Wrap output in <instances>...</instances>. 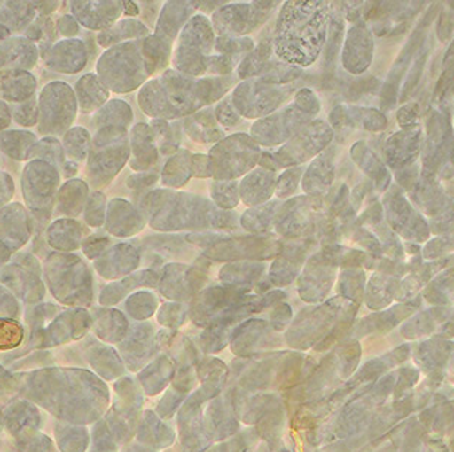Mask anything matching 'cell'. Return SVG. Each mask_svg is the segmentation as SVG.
Wrapping results in <instances>:
<instances>
[{"label":"cell","mask_w":454,"mask_h":452,"mask_svg":"<svg viewBox=\"0 0 454 452\" xmlns=\"http://www.w3.org/2000/svg\"><path fill=\"white\" fill-rule=\"evenodd\" d=\"M51 391L60 395L49 397L44 406L73 423H91L102 417L109 404V391L99 378L87 370H49Z\"/></svg>","instance_id":"cell-1"},{"label":"cell","mask_w":454,"mask_h":452,"mask_svg":"<svg viewBox=\"0 0 454 452\" xmlns=\"http://www.w3.org/2000/svg\"><path fill=\"white\" fill-rule=\"evenodd\" d=\"M301 357L293 353L278 355L253 360L237 376L234 391L240 394H259L266 391L290 389L299 379Z\"/></svg>","instance_id":"cell-2"},{"label":"cell","mask_w":454,"mask_h":452,"mask_svg":"<svg viewBox=\"0 0 454 452\" xmlns=\"http://www.w3.org/2000/svg\"><path fill=\"white\" fill-rule=\"evenodd\" d=\"M206 398L194 389L178 409V438L181 452H206L212 447V440L206 431Z\"/></svg>","instance_id":"cell-3"},{"label":"cell","mask_w":454,"mask_h":452,"mask_svg":"<svg viewBox=\"0 0 454 452\" xmlns=\"http://www.w3.org/2000/svg\"><path fill=\"white\" fill-rule=\"evenodd\" d=\"M205 425L212 442H223L240 432V420L237 417L231 388L206 401Z\"/></svg>","instance_id":"cell-4"},{"label":"cell","mask_w":454,"mask_h":452,"mask_svg":"<svg viewBox=\"0 0 454 452\" xmlns=\"http://www.w3.org/2000/svg\"><path fill=\"white\" fill-rule=\"evenodd\" d=\"M158 339L154 341L153 329L149 326H140L134 329L129 337L122 339L120 346L121 355L125 364L131 371H138L145 369L147 362L153 360L158 353Z\"/></svg>","instance_id":"cell-5"},{"label":"cell","mask_w":454,"mask_h":452,"mask_svg":"<svg viewBox=\"0 0 454 452\" xmlns=\"http://www.w3.org/2000/svg\"><path fill=\"white\" fill-rule=\"evenodd\" d=\"M231 351L237 357L250 359L262 351L279 347V341L270 333L265 322H252L239 329L230 341Z\"/></svg>","instance_id":"cell-6"},{"label":"cell","mask_w":454,"mask_h":452,"mask_svg":"<svg viewBox=\"0 0 454 452\" xmlns=\"http://www.w3.org/2000/svg\"><path fill=\"white\" fill-rule=\"evenodd\" d=\"M137 440L154 451H165L176 442V432L159 417L156 411L146 409L138 423Z\"/></svg>","instance_id":"cell-7"},{"label":"cell","mask_w":454,"mask_h":452,"mask_svg":"<svg viewBox=\"0 0 454 452\" xmlns=\"http://www.w3.org/2000/svg\"><path fill=\"white\" fill-rule=\"evenodd\" d=\"M176 371V362L169 355H158L142 371H138V382L146 395L154 397L169 388Z\"/></svg>","instance_id":"cell-8"},{"label":"cell","mask_w":454,"mask_h":452,"mask_svg":"<svg viewBox=\"0 0 454 452\" xmlns=\"http://www.w3.org/2000/svg\"><path fill=\"white\" fill-rule=\"evenodd\" d=\"M196 373H198V380L200 382L199 391L202 393L206 401L218 397L225 391L230 370L223 360L216 359V357H206L198 362Z\"/></svg>","instance_id":"cell-9"},{"label":"cell","mask_w":454,"mask_h":452,"mask_svg":"<svg viewBox=\"0 0 454 452\" xmlns=\"http://www.w3.org/2000/svg\"><path fill=\"white\" fill-rule=\"evenodd\" d=\"M87 362L95 369L96 373H99L105 379L112 380L120 378L124 373V362L118 357L116 351L109 347L95 346L91 347L87 353Z\"/></svg>","instance_id":"cell-10"},{"label":"cell","mask_w":454,"mask_h":452,"mask_svg":"<svg viewBox=\"0 0 454 452\" xmlns=\"http://www.w3.org/2000/svg\"><path fill=\"white\" fill-rule=\"evenodd\" d=\"M2 89H4V97L12 98V100H22L33 94L35 89V82L31 75L24 73L8 74L2 80Z\"/></svg>","instance_id":"cell-11"},{"label":"cell","mask_w":454,"mask_h":452,"mask_svg":"<svg viewBox=\"0 0 454 452\" xmlns=\"http://www.w3.org/2000/svg\"><path fill=\"white\" fill-rule=\"evenodd\" d=\"M56 436L64 452H84L89 447V432L84 427H59Z\"/></svg>","instance_id":"cell-12"},{"label":"cell","mask_w":454,"mask_h":452,"mask_svg":"<svg viewBox=\"0 0 454 452\" xmlns=\"http://www.w3.org/2000/svg\"><path fill=\"white\" fill-rule=\"evenodd\" d=\"M189 395L190 394L181 393V391L174 388L171 385V386L165 391V394H163V397L160 398L158 409H156V414H158L159 417L162 418V420H165V422L171 420V418L178 413V409L184 404Z\"/></svg>","instance_id":"cell-13"},{"label":"cell","mask_w":454,"mask_h":452,"mask_svg":"<svg viewBox=\"0 0 454 452\" xmlns=\"http://www.w3.org/2000/svg\"><path fill=\"white\" fill-rule=\"evenodd\" d=\"M257 440L256 431L241 432L231 436L227 442H219L206 452H252V440Z\"/></svg>","instance_id":"cell-14"},{"label":"cell","mask_w":454,"mask_h":452,"mask_svg":"<svg viewBox=\"0 0 454 452\" xmlns=\"http://www.w3.org/2000/svg\"><path fill=\"white\" fill-rule=\"evenodd\" d=\"M33 141H35V136L13 131V133L2 136V147H4V152L9 156L22 159L26 158V154L22 153V150H30V144Z\"/></svg>","instance_id":"cell-15"},{"label":"cell","mask_w":454,"mask_h":452,"mask_svg":"<svg viewBox=\"0 0 454 452\" xmlns=\"http://www.w3.org/2000/svg\"><path fill=\"white\" fill-rule=\"evenodd\" d=\"M24 337L21 324L11 319H0V350H11L20 346Z\"/></svg>","instance_id":"cell-16"},{"label":"cell","mask_w":454,"mask_h":452,"mask_svg":"<svg viewBox=\"0 0 454 452\" xmlns=\"http://www.w3.org/2000/svg\"><path fill=\"white\" fill-rule=\"evenodd\" d=\"M118 444L107 429L106 423L100 422L93 435V449L91 452H116Z\"/></svg>","instance_id":"cell-17"},{"label":"cell","mask_w":454,"mask_h":452,"mask_svg":"<svg viewBox=\"0 0 454 452\" xmlns=\"http://www.w3.org/2000/svg\"><path fill=\"white\" fill-rule=\"evenodd\" d=\"M15 118H17L20 124L27 125V127L35 124L37 113H35V105L33 103H26V105L18 107L17 111H15Z\"/></svg>","instance_id":"cell-18"},{"label":"cell","mask_w":454,"mask_h":452,"mask_svg":"<svg viewBox=\"0 0 454 452\" xmlns=\"http://www.w3.org/2000/svg\"><path fill=\"white\" fill-rule=\"evenodd\" d=\"M122 452H158L154 449L149 448L146 445L140 444V442H129L125 444Z\"/></svg>","instance_id":"cell-19"},{"label":"cell","mask_w":454,"mask_h":452,"mask_svg":"<svg viewBox=\"0 0 454 452\" xmlns=\"http://www.w3.org/2000/svg\"><path fill=\"white\" fill-rule=\"evenodd\" d=\"M272 452H290V449L283 444V440L278 445H275L274 448L270 449Z\"/></svg>","instance_id":"cell-20"},{"label":"cell","mask_w":454,"mask_h":452,"mask_svg":"<svg viewBox=\"0 0 454 452\" xmlns=\"http://www.w3.org/2000/svg\"><path fill=\"white\" fill-rule=\"evenodd\" d=\"M252 452H272L270 449V447L265 444V442H262L261 445H257L256 449H253Z\"/></svg>","instance_id":"cell-21"},{"label":"cell","mask_w":454,"mask_h":452,"mask_svg":"<svg viewBox=\"0 0 454 452\" xmlns=\"http://www.w3.org/2000/svg\"><path fill=\"white\" fill-rule=\"evenodd\" d=\"M165 452H181V449H174L171 447V449H169V448L165 449Z\"/></svg>","instance_id":"cell-22"}]
</instances>
